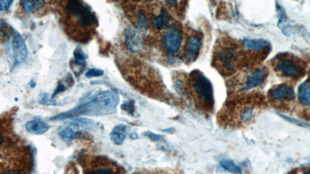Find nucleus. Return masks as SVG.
Masks as SVG:
<instances>
[{"label":"nucleus","mask_w":310,"mask_h":174,"mask_svg":"<svg viewBox=\"0 0 310 174\" xmlns=\"http://www.w3.org/2000/svg\"><path fill=\"white\" fill-rule=\"evenodd\" d=\"M3 174H19V172H16V171H10V172H5V173Z\"/></svg>","instance_id":"obj_31"},{"label":"nucleus","mask_w":310,"mask_h":174,"mask_svg":"<svg viewBox=\"0 0 310 174\" xmlns=\"http://www.w3.org/2000/svg\"><path fill=\"white\" fill-rule=\"evenodd\" d=\"M182 34L178 26L172 25L163 35V48L169 56L175 55L181 48Z\"/></svg>","instance_id":"obj_6"},{"label":"nucleus","mask_w":310,"mask_h":174,"mask_svg":"<svg viewBox=\"0 0 310 174\" xmlns=\"http://www.w3.org/2000/svg\"><path fill=\"white\" fill-rule=\"evenodd\" d=\"M68 125L72 127L75 131L81 133V132L91 131V130L94 129L96 127V122L92 119H86V118H73L68 123Z\"/></svg>","instance_id":"obj_14"},{"label":"nucleus","mask_w":310,"mask_h":174,"mask_svg":"<svg viewBox=\"0 0 310 174\" xmlns=\"http://www.w3.org/2000/svg\"><path fill=\"white\" fill-rule=\"evenodd\" d=\"M13 4V1H0V11H5L9 10L10 6Z\"/></svg>","instance_id":"obj_29"},{"label":"nucleus","mask_w":310,"mask_h":174,"mask_svg":"<svg viewBox=\"0 0 310 174\" xmlns=\"http://www.w3.org/2000/svg\"><path fill=\"white\" fill-rule=\"evenodd\" d=\"M119 102V95L116 92L113 90L104 91L91 97L75 108L51 118V120L72 119L78 116H102L113 114L116 111Z\"/></svg>","instance_id":"obj_1"},{"label":"nucleus","mask_w":310,"mask_h":174,"mask_svg":"<svg viewBox=\"0 0 310 174\" xmlns=\"http://www.w3.org/2000/svg\"><path fill=\"white\" fill-rule=\"evenodd\" d=\"M290 174H296V173L295 172H292V173H290Z\"/></svg>","instance_id":"obj_34"},{"label":"nucleus","mask_w":310,"mask_h":174,"mask_svg":"<svg viewBox=\"0 0 310 174\" xmlns=\"http://www.w3.org/2000/svg\"><path fill=\"white\" fill-rule=\"evenodd\" d=\"M12 48L15 63H22L27 60L28 50L22 36L16 30H13L12 33Z\"/></svg>","instance_id":"obj_9"},{"label":"nucleus","mask_w":310,"mask_h":174,"mask_svg":"<svg viewBox=\"0 0 310 174\" xmlns=\"http://www.w3.org/2000/svg\"><path fill=\"white\" fill-rule=\"evenodd\" d=\"M26 130L29 133L34 135H42L49 129V125L40 119L29 121L25 125Z\"/></svg>","instance_id":"obj_15"},{"label":"nucleus","mask_w":310,"mask_h":174,"mask_svg":"<svg viewBox=\"0 0 310 174\" xmlns=\"http://www.w3.org/2000/svg\"><path fill=\"white\" fill-rule=\"evenodd\" d=\"M69 19L75 21L81 29H93L98 26V19L91 7L81 1H69L66 4Z\"/></svg>","instance_id":"obj_4"},{"label":"nucleus","mask_w":310,"mask_h":174,"mask_svg":"<svg viewBox=\"0 0 310 174\" xmlns=\"http://www.w3.org/2000/svg\"><path fill=\"white\" fill-rule=\"evenodd\" d=\"M24 13L27 14H32L34 12L42 9L45 5L43 1H20L19 2Z\"/></svg>","instance_id":"obj_20"},{"label":"nucleus","mask_w":310,"mask_h":174,"mask_svg":"<svg viewBox=\"0 0 310 174\" xmlns=\"http://www.w3.org/2000/svg\"><path fill=\"white\" fill-rule=\"evenodd\" d=\"M128 127L123 124L116 125L110 133V139L116 145H121L123 143L128 136Z\"/></svg>","instance_id":"obj_16"},{"label":"nucleus","mask_w":310,"mask_h":174,"mask_svg":"<svg viewBox=\"0 0 310 174\" xmlns=\"http://www.w3.org/2000/svg\"><path fill=\"white\" fill-rule=\"evenodd\" d=\"M305 174H310V169L307 170L306 172H305Z\"/></svg>","instance_id":"obj_33"},{"label":"nucleus","mask_w":310,"mask_h":174,"mask_svg":"<svg viewBox=\"0 0 310 174\" xmlns=\"http://www.w3.org/2000/svg\"><path fill=\"white\" fill-rule=\"evenodd\" d=\"M57 133L59 136L62 138V139L66 140L67 142H72L75 139H78L79 137V135L81 133H78V132L75 131L72 127L69 126L68 124L66 125H61L59 127L58 130H57Z\"/></svg>","instance_id":"obj_19"},{"label":"nucleus","mask_w":310,"mask_h":174,"mask_svg":"<svg viewBox=\"0 0 310 174\" xmlns=\"http://www.w3.org/2000/svg\"><path fill=\"white\" fill-rule=\"evenodd\" d=\"M269 98L276 102H287L295 98L294 89L288 84H278L267 92Z\"/></svg>","instance_id":"obj_8"},{"label":"nucleus","mask_w":310,"mask_h":174,"mask_svg":"<svg viewBox=\"0 0 310 174\" xmlns=\"http://www.w3.org/2000/svg\"><path fill=\"white\" fill-rule=\"evenodd\" d=\"M66 90V85H65L63 83L60 82V81H59V82L57 83V88H56V90L54 91V93H53V95H51V98H52L53 99V98H55V96H57V95H58L59 93H61V92H65V91Z\"/></svg>","instance_id":"obj_28"},{"label":"nucleus","mask_w":310,"mask_h":174,"mask_svg":"<svg viewBox=\"0 0 310 174\" xmlns=\"http://www.w3.org/2000/svg\"><path fill=\"white\" fill-rule=\"evenodd\" d=\"M136 23L139 30H145L148 27V18L143 10H139L136 14Z\"/></svg>","instance_id":"obj_21"},{"label":"nucleus","mask_w":310,"mask_h":174,"mask_svg":"<svg viewBox=\"0 0 310 174\" xmlns=\"http://www.w3.org/2000/svg\"><path fill=\"white\" fill-rule=\"evenodd\" d=\"M298 98L302 105L310 106V77L299 86Z\"/></svg>","instance_id":"obj_18"},{"label":"nucleus","mask_w":310,"mask_h":174,"mask_svg":"<svg viewBox=\"0 0 310 174\" xmlns=\"http://www.w3.org/2000/svg\"><path fill=\"white\" fill-rule=\"evenodd\" d=\"M190 87L195 100L205 110L213 107V85L210 80L199 71L193 72L190 76Z\"/></svg>","instance_id":"obj_3"},{"label":"nucleus","mask_w":310,"mask_h":174,"mask_svg":"<svg viewBox=\"0 0 310 174\" xmlns=\"http://www.w3.org/2000/svg\"><path fill=\"white\" fill-rule=\"evenodd\" d=\"M39 103L44 105H56L57 104V102L54 101L52 98H51V99L48 98V95L47 93L42 94L40 100H39Z\"/></svg>","instance_id":"obj_26"},{"label":"nucleus","mask_w":310,"mask_h":174,"mask_svg":"<svg viewBox=\"0 0 310 174\" xmlns=\"http://www.w3.org/2000/svg\"><path fill=\"white\" fill-rule=\"evenodd\" d=\"M145 135H146L148 138H150V139H151V140L154 142L159 141L160 139H161V136H159V135L154 134V133H151V132H147V133H145Z\"/></svg>","instance_id":"obj_30"},{"label":"nucleus","mask_w":310,"mask_h":174,"mask_svg":"<svg viewBox=\"0 0 310 174\" xmlns=\"http://www.w3.org/2000/svg\"><path fill=\"white\" fill-rule=\"evenodd\" d=\"M104 75V72L101 69H96V68H91L86 73V77L87 78H96V77L102 76Z\"/></svg>","instance_id":"obj_25"},{"label":"nucleus","mask_w":310,"mask_h":174,"mask_svg":"<svg viewBox=\"0 0 310 174\" xmlns=\"http://www.w3.org/2000/svg\"><path fill=\"white\" fill-rule=\"evenodd\" d=\"M30 86H31V87L32 88H34L36 86V84L34 82V81H31V82L30 83Z\"/></svg>","instance_id":"obj_32"},{"label":"nucleus","mask_w":310,"mask_h":174,"mask_svg":"<svg viewBox=\"0 0 310 174\" xmlns=\"http://www.w3.org/2000/svg\"><path fill=\"white\" fill-rule=\"evenodd\" d=\"M243 46L246 48L247 51L251 52H260V51H264L268 48V42L262 39H257V40H252V39H244L243 40Z\"/></svg>","instance_id":"obj_17"},{"label":"nucleus","mask_w":310,"mask_h":174,"mask_svg":"<svg viewBox=\"0 0 310 174\" xmlns=\"http://www.w3.org/2000/svg\"><path fill=\"white\" fill-rule=\"evenodd\" d=\"M202 46V38L196 33H192L186 40L184 49V58L189 63L195 61L199 57Z\"/></svg>","instance_id":"obj_7"},{"label":"nucleus","mask_w":310,"mask_h":174,"mask_svg":"<svg viewBox=\"0 0 310 174\" xmlns=\"http://www.w3.org/2000/svg\"><path fill=\"white\" fill-rule=\"evenodd\" d=\"M124 43L131 52L137 53L143 49L142 35L135 29L128 28L124 34Z\"/></svg>","instance_id":"obj_11"},{"label":"nucleus","mask_w":310,"mask_h":174,"mask_svg":"<svg viewBox=\"0 0 310 174\" xmlns=\"http://www.w3.org/2000/svg\"><path fill=\"white\" fill-rule=\"evenodd\" d=\"M267 76H268V72L265 68L253 70L245 78L244 84L242 89L243 92H246L259 87L264 82Z\"/></svg>","instance_id":"obj_10"},{"label":"nucleus","mask_w":310,"mask_h":174,"mask_svg":"<svg viewBox=\"0 0 310 174\" xmlns=\"http://www.w3.org/2000/svg\"><path fill=\"white\" fill-rule=\"evenodd\" d=\"M220 164L228 172H232V173L241 174L240 168L237 166L234 162L230 161V160H223V161L220 162Z\"/></svg>","instance_id":"obj_24"},{"label":"nucleus","mask_w":310,"mask_h":174,"mask_svg":"<svg viewBox=\"0 0 310 174\" xmlns=\"http://www.w3.org/2000/svg\"><path fill=\"white\" fill-rule=\"evenodd\" d=\"M121 108L124 111L127 112L128 114H134L135 111V107H134V102L133 101H126L123 103L121 106Z\"/></svg>","instance_id":"obj_27"},{"label":"nucleus","mask_w":310,"mask_h":174,"mask_svg":"<svg viewBox=\"0 0 310 174\" xmlns=\"http://www.w3.org/2000/svg\"><path fill=\"white\" fill-rule=\"evenodd\" d=\"M115 168L109 165H100L99 167L96 168L93 170L90 171L88 174H115Z\"/></svg>","instance_id":"obj_23"},{"label":"nucleus","mask_w":310,"mask_h":174,"mask_svg":"<svg viewBox=\"0 0 310 174\" xmlns=\"http://www.w3.org/2000/svg\"><path fill=\"white\" fill-rule=\"evenodd\" d=\"M171 16L169 12L164 8H161L159 13L154 14L151 17V22L157 30H168L170 26Z\"/></svg>","instance_id":"obj_13"},{"label":"nucleus","mask_w":310,"mask_h":174,"mask_svg":"<svg viewBox=\"0 0 310 174\" xmlns=\"http://www.w3.org/2000/svg\"><path fill=\"white\" fill-rule=\"evenodd\" d=\"M86 59H87V55L85 54L84 51H82L81 48L77 47L75 51H74L75 64H76L77 66H83V65L86 64Z\"/></svg>","instance_id":"obj_22"},{"label":"nucleus","mask_w":310,"mask_h":174,"mask_svg":"<svg viewBox=\"0 0 310 174\" xmlns=\"http://www.w3.org/2000/svg\"><path fill=\"white\" fill-rule=\"evenodd\" d=\"M244 60L243 51L232 39L223 38L216 45L213 63L224 75H232L240 68Z\"/></svg>","instance_id":"obj_2"},{"label":"nucleus","mask_w":310,"mask_h":174,"mask_svg":"<svg viewBox=\"0 0 310 174\" xmlns=\"http://www.w3.org/2000/svg\"><path fill=\"white\" fill-rule=\"evenodd\" d=\"M274 68L277 73L287 78L298 79L305 73V67L300 60L293 56H278L274 60Z\"/></svg>","instance_id":"obj_5"},{"label":"nucleus","mask_w":310,"mask_h":174,"mask_svg":"<svg viewBox=\"0 0 310 174\" xmlns=\"http://www.w3.org/2000/svg\"><path fill=\"white\" fill-rule=\"evenodd\" d=\"M256 108L253 102H245L240 106H237V112L235 115L237 122L240 125H245L252 122L256 116Z\"/></svg>","instance_id":"obj_12"}]
</instances>
